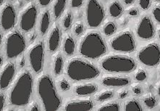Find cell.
Returning a JSON list of instances; mask_svg holds the SVG:
<instances>
[{
    "label": "cell",
    "instance_id": "2",
    "mask_svg": "<svg viewBox=\"0 0 160 111\" xmlns=\"http://www.w3.org/2000/svg\"><path fill=\"white\" fill-rule=\"evenodd\" d=\"M37 92L44 110L56 111L60 108L62 99L49 75L43 74L38 78Z\"/></svg>",
    "mask_w": 160,
    "mask_h": 111
},
{
    "label": "cell",
    "instance_id": "15",
    "mask_svg": "<svg viewBox=\"0 0 160 111\" xmlns=\"http://www.w3.org/2000/svg\"><path fill=\"white\" fill-rule=\"evenodd\" d=\"M93 108V102L89 99H71L65 103L66 111H89Z\"/></svg>",
    "mask_w": 160,
    "mask_h": 111
},
{
    "label": "cell",
    "instance_id": "49",
    "mask_svg": "<svg viewBox=\"0 0 160 111\" xmlns=\"http://www.w3.org/2000/svg\"><path fill=\"white\" fill-rule=\"evenodd\" d=\"M12 1H13V0H12Z\"/></svg>",
    "mask_w": 160,
    "mask_h": 111
},
{
    "label": "cell",
    "instance_id": "12",
    "mask_svg": "<svg viewBox=\"0 0 160 111\" xmlns=\"http://www.w3.org/2000/svg\"><path fill=\"white\" fill-rule=\"evenodd\" d=\"M37 8L33 4H29L21 11L19 17L20 27L23 31L28 32L35 26L37 19Z\"/></svg>",
    "mask_w": 160,
    "mask_h": 111
},
{
    "label": "cell",
    "instance_id": "40",
    "mask_svg": "<svg viewBox=\"0 0 160 111\" xmlns=\"http://www.w3.org/2000/svg\"><path fill=\"white\" fill-rule=\"evenodd\" d=\"M38 1L41 6L46 7V6L49 5V4L51 3V2L52 1V0H38Z\"/></svg>",
    "mask_w": 160,
    "mask_h": 111
},
{
    "label": "cell",
    "instance_id": "21",
    "mask_svg": "<svg viewBox=\"0 0 160 111\" xmlns=\"http://www.w3.org/2000/svg\"><path fill=\"white\" fill-rule=\"evenodd\" d=\"M63 68L62 55L60 52L56 53L53 57V72L54 75L58 76L61 73Z\"/></svg>",
    "mask_w": 160,
    "mask_h": 111
},
{
    "label": "cell",
    "instance_id": "13",
    "mask_svg": "<svg viewBox=\"0 0 160 111\" xmlns=\"http://www.w3.org/2000/svg\"><path fill=\"white\" fill-rule=\"evenodd\" d=\"M15 66L12 62L2 64L0 68V91H4L10 87L15 75Z\"/></svg>",
    "mask_w": 160,
    "mask_h": 111
},
{
    "label": "cell",
    "instance_id": "34",
    "mask_svg": "<svg viewBox=\"0 0 160 111\" xmlns=\"http://www.w3.org/2000/svg\"><path fill=\"white\" fill-rule=\"evenodd\" d=\"M153 15H154V18L155 20H157V23L160 22V8L159 6L154 8V10H153Z\"/></svg>",
    "mask_w": 160,
    "mask_h": 111
},
{
    "label": "cell",
    "instance_id": "23",
    "mask_svg": "<svg viewBox=\"0 0 160 111\" xmlns=\"http://www.w3.org/2000/svg\"><path fill=\"white\" fill-rule=\"evenodd\" d=\"M124 109L127 111H141L142 108L137 99H130L125 103Z\"/></svg>",
    "mask_w": 160,
    "mask_h": 111
},
{
    "label": "cell",
    "instance_id": "16",
    "mask_svg": "<svg viewBox=\"0 0 160 111\" xmlns=\"http://www.w3.org/2000/svg\"><path fill=\"white\" fill-rule=\"evenodd\" d=\"M60 42V30L59 25L54 24L50 30L48 36V48L50 52H55Z\"/></svg>",
    "mask_w": 160,
    "mask_h": 111
},
{
    "label": "cell",
    "instance_id": "35",
    "mask_svg": "<svg viewBox=\"0 0 160 111\" xmlns=\"http://www.w3.org/2000/svg\"><path fill=\"white\" fill-rule=\"evenodd\" d=\"M5 102L6 98L4 94L0 92V111L4 110V107H5Z\"/></svg>",
    "mask_w": 160,
    "mask_h": 111
},
{
    "label": "cell",
    "instance_id": "44",
    "mask_svg": "<svg viewBox=\"0 0 160 111\" xmlns=\"http://www.w3.org/2000/svg\"><path fill=\"white\" fill-rule=\"evenodd\" d=\"M2 40H3V36H2V31H1V29H0V47H1V46H2Z\"/></svg>",
    "mask_w": 160,
    "mask_h": 111
},
{
    "label": "cell",
    "instance_id": "17",
    "mask_svg": "<svg viewBox=\"0 0 160 111\" xmlns=\"http://www.w3.org/2000/svg\"><path fill=\"white\" fill-rule=\"evenodd\" d=\"M102 85L105 87H125L129 84L130 80L126 77L120 76H105L101 81Z\"/></svg>",
    "mask_w": 160,
    "mask_h": 111
},
{
    "label": "cell",
    "instance_id": "14",
    "mask_svg": "<svg viewBox=\"0 0 160 111\" xmlns=\"http://www.w3.org/2000/svg\"><path fill=\"white\" fill-rule=\"evenodd\" d=\"M136 32L139 38L142 39H152L154 35V28L152 20L148 16H143L137 25Z\"/></svg>",
    "mask_w": 160,
    "mask_h": 111
},
{
    "label": "cell",
    "instance_id": "10",
    "mask_svg": "<svg viewBox=\"0 0 160 111\" xmlns=\"http://www.w3.org/2000/svg\"><path fill=\"white\" fill-rule=\"evenodd\" d=\"M28 59L32 70L36 73L42 71L44 61V45L42 41L31 46L28 50Z\"/></svg>",
    "mask_w": 160,
    "mask_h": 111
},
{
    "label": "cell",
    "instance_id": "46",
    "mask_svg": "<svg viewBox=\"0 0 160 111\" xmlns=\"http://www.w3.org/2000/svg\"><path fill=\"white\" fill-rule=\"evenodd\" d=\"M3 2H4V0H0V6L3 4Z\"/></svg>",
    "mask_w": 160,
    "mask_h": 111
},
{
    "label": "cell",
    "instance_id": "38",
    "mask_svg": "<svg viewBox=\"0 0 160 111\" xmlns=\"http://www.w3.org/2000/svg\"><path fill=\"white\" fill-rule=\"evenodd\" d=\"M83 0H70V4L73 8H80L83 4Z\"/></svg>",
    "mask_w": 160,
    "mask_h": 111
},
{
    "label": "cell",
    "instance_id": "41",
    "mask_svg": "<svg viewBox=\"0 0 160 111\" xmlns=\"http://www.w3.org/2000/svg\"><path fill=\"white\" fill-rule=\"evenodd\" d=\"M25 63H26V61H25V58H24V57L22 56L19 59V61H18V65H19V66L20 67V68H23L24 66H25Z\"/></svg>",
    "mask_w": 160,
    "mask_h": 111
},
{
    "label": "cell",
    "instance_id": "48",
    "mask_svg": "<svg viewBox=\"0 0 160 111\" xmlns=\"http://www.w3.org/2000/svg\"><path fill=\"white\" fill-rule=\"evenodd\" d=\"M28 1H31V0H28Z\"/></svg>",
    "mask_w": 160,
    "mask_h": 111
},
{
    "label": "cell",
    "instance_id": "20",
    "mask_svg": "<svg viewBox=\"0 0 160 111\" xmlns=\"http://www.w3.org/2000/svg\"><path fill=\"white\" fill-rule=\"evenodd\" d=\"M50 25V13L49 10H44L41 15L39 21V31L42 35L47 33Z\"/></svg>",
    "mask_w": 160,
    "mask_h": 111
},
{
    "label": "cell",
    "instance_id": "26",
    "mask_svg": "<svg viewBox=\"0 0 160 111\" xmlns=\"http://www.w3.org/2000/svg\"><path fill=\"white\" fill-rule=\"evenodd\" d=\"M114 95V91L112 89H107V90H103V91L100 92L98 93L96 96V98L98 101L103 102L106 101L107 99H111Z\"/></svg>",
    "mask_w": 160,
    "mask_h": 111
},
{
    "label": "cell",
    "instance_id": "9",
    "mask_svg": "<svg viewBox=\"0 0 160 111\" xmlns=\"http://www.w3.org/2000/svg\"><path fill=\"white\" fill-rule=\"evenodd\" d=\"M105 16L104 10L98 0H88L86 6V20L91 28H97L101 25Z\"/></svg>",
    "mask_w": 160,
    "mask_h": 111
},
{
    "label": "cell",
    "instance_id": "22",
    "mask_svg": "<svg viewBox=\"0 0 160 111\" xmlns=\"http://www.w3.org/2000/svg\"><path fill=\"white\" fill-rule=\"evenodd\" d=\"M67 4V0H55L53 5V14L54 18L58 19L65 10V6Z\"/></svg>",
    "mask_w": 160,
    "mask_h": 111
},
{
    "label": "cell",
    "instance_id": "5",
    "mask_svg": "<svg viewBox=\"0 0 160 111\" xmlns=\"http://www.w3.org/2000/svg\"><path fill=\"white\" fill-rule=\"evenodd\" d=\"M99 64L103 70L109 73H129L136 68L134 60L125 55H108L103 57Z\"/></svg>",
    "mask_w": 160,
    "mask_h": 111
},
{
    "label": "cell",
    "instance_id": "31",
    "mask_svg": "<svg viewBox=\"0 0 160 111\" xmlns=\"http://www.w3.org/2000/svg\"><path fill=\"white\" fill-rule=\"evenodd\" d=\"M147 78V73L143 68H139L135 73V78L138 82H143Z\"/></svg>",
    "mask_w": 160,
    "mask_h": 111
},
{
    "label": "cell",
    "instance_id": "7",
    "mask_svg": "<svg viewBox=\"0 0 160 111\" xmlns=\"http://www.w3.org/2000/svg\"><path fill=\"white\" fill-rule=\"evenodd\" d=\"M112 49L116 52H131L136 48L135 39L130 31H125L114 36L109 41Z\"/></svg>",
    "mask_w": 160,
    "mask_h": 111
},
{
    "label": "cell",
    "instance_id": "19",
    "mask_svg": "<svg viewBox=\"0 0 160 111\" xmlns=\"http://www.w3.org/2000/svg\"><path fill=\"white\" fill-rule=\"evenodd\" d=\"M63 50L65 55L70 56L74 54L75 44L73 37L70 34H66L63 38Z\"/></svg>",
    "mask_w": 160,
    "mask_h": 111
},
{
    "label": "cell",
    "instance_id": "39",
    "mask_svg": "<svg viewBox=\"0 0 160 111\" xmlns=\"http://www.w3.org/2000/svg\"><path fill=\"white\" fill-rule=\"evenodd\" d=\"M118 94H119V97H120V98L125 99V98H126L128 96V92L125 89H122V90H120V91L119 92Z\"/></svg>",
    "mask_w": 160,
    "mask_h": 111
},
{
    "label": "cell",
    "instance_id": "47",
    "mask_svg": "<svg viewBox=\"0 0 160 111\" xmlns=\"http://www.w3.org/2000/svg\"><path fill=\"white\" fill-rule=\"evenodd\" d=\"M157 2H159V0H157Z\"/></svg>",
    "mask_w": 160,
    "mask_h": 111
},
{
    "label": "cell",
    "instance_id": "29",
    "mask_svg": "<svg viewBox=\"0 0 160 111\" xmlns=\"http://www.w3.org/2000/svg\"><path fill=\"white\" fill-rule=\"evenodd\" d=\"M72 17L70 12H67L65 13L62 18V25L65 29H68L72 24Z\"/></svg>",
    "mask_w": 160,
    "mask_h": 111
},
{
    "label": "cell",
    "instance_id": "43",
    "mask_svg": "<svg viewBox=\"0 0 160 111\" xmlns=\"http://www.w3.org/2000/svg\"><path fill=\"white\" fill-rule=\"evenodd\" d=\"M4 63V58H3V56L0 54V68H1V66H2V64Z\"/></svg>",
    "mask_w": 160,
    "mask_h": 111
},
{
    "label": "cell",
    "instance_id": "24",
    "mask_svg": "<svg viewBox=\"0 0 160 111\" xmlns=\"http://www.w3.org/2000/svg\"><path fill=\"white\" fill-rule=\"evenodd\" d=\"M109 13L113 18H118L122 13V8L118 2H112L109 6Z\"/></svg>",
    "mask_w": 160,
    "mask_h": 111
},
{
    "label": "cell",
    "instance_id": "42",
    "mask_svg": "<svg viewBox=\"0 0 160 111\" xmlns=\"http://www.w3.org/2000/svg\"><path fill=\"white\" fill-rule=\"evenodd\" d=\"M128 13L131 16H136L138 15V10L136 8H131V10L128 11Z\"/></svg>",
    "mask_w": 160,
    "mask_h": 111
},
{
    "label": "cell",
    "instance_id": "1",
    "mask_svg": "<svg viewBox=\"0 0 160 111\" xmlns=\"http://www.w3.org/2000/svg\"><path fill=\"white\" fill-rule=\"evenodd\" d=\"M10 87L8 95L9 104L15 107L28 105L31 101L33 87L31 73L28 71L20 72Z\"/></svg>",
    "mask_w": 160,
    "mask_h": 111
},
{
    "label": "cell",
    "instance_id": "18",
    "mask_svg": "<svg viewBox=\"0 0 160 111\" xmlns=\"http://www.w3.org/2000/svg\"><path fill=\"white\" fill-rule=\"evenodd\" d=\"M97 90V87L94 84H85L78 85L75 87V93L80 96L89 95L93 93H95Z\"/></svg>",
    "mask_w": 160,
    "mask_h": 111
},
{
    "label": "cell",
    "instance_id": "36",
    "mask_svg": "<svg viewBox=\"0 0 160 111\" xmlns=\"http://www.w3.org/2000/svg\"><path fill=\"white\" fill-rule=\"evenodd\" d=\"M139 4H140L141 8L146 10L149 8L151 4V0H138Z\"/></svg>",
    "mask_w": 160,
    "mask_h": 111
},
{
    "label": "cell",
    "instance_id": "8",
    "mask_svg": "<svg viewBox=\"0 0 160 111\" xmlns=\"http://www.w3.org/2000/svg\"><path fill=\"white\" fill-rule=\"evenodd\" d=\"M137 58L141 63L154 67L159 63L160 49L158 44L151 43L141 48L137 54Z\"/></svg>",
    "mask_w": 160,
    "mask_h": 111
},
{
    "label": "cell",
    "instance_id": "27",
    "mask_svg": "<svg viewBox=\"0 0 160 111\" xmlns=\"http://www.w3.org/2000/svg\"><path fill=\"white\" fill-rule=\"evenodd\" d=\"M143 103H144L146 107L153 108L156 105L157 100L154 95H152V94H148L143 97Z\"/></svg>",
    "mask_w": 160,
    "mask_h": 111
},
{
    "label": "cell",
    "instance_id": "3",
    "mask_svg": "<svg viewBox=\"0 0 160 111\" xmlns=\"http://www.w3.org/2000/svg\"><path fill=\"white\" fill-rule=\"evenodd\" d=\"M66 73L68 77L75 82L94 79L100 74L97 66L81 57H73L66 65Z\"/></svg>",
    "mask_w": 160,
    "mask_h": 111
},
{
    "label": "cell",
    "instance_id": "28",
    "mask_svg": "<svg viewBox=\"0 0 160 111\" xmlns=\"http://www.w3.org/2000/svg\"><path fill=\"white\" fill-rule=\"evenodd\" d=\"M116 31V25L113 22H107L103 27L104 34L107 36H111L115 33Z\"/></svg>",
    "mask_w": 160,
    "mask_h": 111
},
{
    "label": "cell",
    "instance_id": "45",
    "mask_svg": "<svg viewBox=\"0 0 160 111\" xmlns=\"http://www.w3.org/2000/svg\"><path fill=\"white\" fill-rule=\"evenodd\" d=\"M124 2L126 4H131L134 2V0H124Z\"/></svg>",
    "mask_w": 160,
    "mask_h": 111
},
{
    "label": "cell",
    "instance_id": "11",
    "mask_svg": "<svg viewBox=\"0 0 160 111\" xmlns=\"http://www.w3.org/2000/svg\"><path fill=\"white\" fill-rule=\"evenodd\" d=\"M17 21L15 10L9 2H3L0 6V29L8 31L15 27Z\"/></svg>",
    "mask_w": 160,
    "mask_h": 111
},
{
    "label": "cell",
    "instance_id": "25",
    "mask_svg": "<svg viewBox=\"0 0 160 111\" xmlns=\"http://www.w3.org/2000/svg\"><path fill=\"white\" fill-rule=\"evenodd\" d=\"M99 111H118L120 110V105L116 102H107L98 108Z\"/></svg>",
    "mask_w": 160,
    "mask_h": 111
},
{
    "label": "cell",
    "instance_id": "32",
    "mask_svg": "<svg viewBox=\"0 0 160 111\" xmlns=\"http://www.w3.org/2000/svg\"><path fill=\"white\" fill-rule=\"evenodd\" d=\"M58 84H59V89L63 92L68 91L70 88V85L69 84V82H68L65 78H61L59 80Z\"/></svg>",
    "mask_w": 160,
    "mask_h": 111
},
{
    "label": "cell",
    "instance_id": "30",
    "mask_svg": "<svg viewBox=\"0 0 160 111\" xmlns=\"http://www.w3.org/2000/svg\"><path fill=\"white\" fill-rule=\"evenodd\" d=\"M83 29H84V25H83V23L81 21H78L75 23V24L73 25V26H72L73 33H74L75 35H77V36L81 35V34H83Z\"/></svg>",
    "mask_w": 160,
    "mask_h": 111
},
{
    "label": "cell",
    "instance_id": "37",
    "mask_svg": "<svg viewBox=\"0 0 160 111\" xmlns=\"http://www.w3.org/2000/svg\"><path fill=\"white\" fill-rule=\"evenodd\" d=\"M28 110H31V111H38L39 110V108H38V105L36 102L33 101L31 103H28Z\"/></svg>",
    "mask_w": 160,
    "mask_h": 111
},
{
    "label": "cell",
    "instance_id": "33",
    "mask_svg": "<svg viewBox=\"0 0 160 111\" xmlns=\"http://www.w3.org/2000/svg\"><path fill=\"white\" fill-rule=\"evenodd\" d=\"M131 89L132 93L136 94V95H139V94L142 92V88H141V85H139L138 84H134L133 85H132Z\"/></svg>",
    "mask_w": 160,
    "mask_h": 111
},
{
    "label": "cell",
    "instance_id": "4",
    "mask_svg": "<svg viewBox=\"0 0 160 111\" xmlns=\"http://www.w3.org/2000/svg\"><path fill=\"white\" fill-rule=\"evenodd\" d=\"M78 52L86 58L97 59L106 53L107 46L101 34L97 31H90L80 41Z\"/></svg>",
    "mask_w": 160,
    "mask_h": 111
},
{
    "label": "cell",
    "instance_id": "6",
    "mask_svg": "<svg viewBox=\"0 0 160 111\" xmlns=\"http://www.w3.org/2000/svg\"><path fill=\"white\" fill-rule=\"evenodd\" d=\"M4 51L8 59H14L22 54L26 48L24 36L17 30L8 31L3 37Z\"/></svg>",
    "mask_w": 160,
    "mask_h": 111
}]
</instances>
